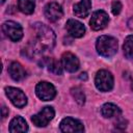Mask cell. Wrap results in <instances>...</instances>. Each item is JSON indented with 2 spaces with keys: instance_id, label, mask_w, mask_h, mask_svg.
Segmentation results:
<instances>
[{
  "instance_id": "1",
  "label": "cell",
  "mask_w": 133,
  "mask_h": 133,
  "mask_svg": "<svg viewBox=\"0 0 133 133\" xmlns=\"http://www.w3.org/2000/svg\"><path fill=\"white\" fill-rule=\"evenodd\" d=\"M33 28L35 30L36 38L38 42V46L34 44L36 49L39 52L43 51V49L51 50L54 47L55 41H56V36L53 30L43 23H35L33 25Z\"/></svg>"
},
{
  "instance_id": "2",
  "label": "cell",
  "mask_w": 133,
  "mask_h": 133,
  "mask_svg": "<svg viewBox=\"0 0 133 133\" xmlns=\"http://www.w3.org/2000/svg\"><path fill=\"white\" fill-rule=\"evenodd\" d=\"M97 51L103 57H111L117 51V41L108 35H102L97 38L96 43Z\"/></svg>"
},
{
  "instance_id": "3",
  "label": "cell",
  "mask_w": 133,
  "mask_h": 133,
  "mask_svg": "<svg viewBox=\"0 0 133 133\" xmlns=\"http://www.w3.org/2000/svg\"><path fill=\"white\" fill-rule=\"evenodd\" d=\"M96 87L101 91H109L113 87V76L106 70H100L97 72L95 78Z\"/></svg>"
},
{
  "instance_id": "4",
  "label": "cell",
  "mask_w": 133,
  "mask_h": 133,
  "mask_svg": "<svg viewBox=\"0 0 133 133\" xmlns=\"http://www.w3.org/2000/svg\"><path fill=\"white\" fill-rule=\"evenodd\" d=\"M2 30L5 35L12 42H18L23 36V29L21 25L14 21H6L2 24Z\"/></svg>"
},
{
  "instance_id": "5",
  "label": "cell",
  "mask_w": 133,
  "mask_h": 133,
  "mask_svg": "<svg viewBox=\"0 0 133 133\" xmlns=\"http://www.w3.org/2000/svg\"><path fill=\"white\" fill-rule=\"evenodd\" d=\"M55 111L51 106L44 107L37 114H34L31 116V122L36 127H46L50 121L54 117Z\"/></svg>"
},
{
  "instance_id": "6",
  "label": "cell",
  "mask_w": 133,
  "mask_h": 133,
  "mask_svg": "<svg viewBox=\"0 0 133 133\" xmlns=\"http://www.w3.org/2000/svg\"><path fill=\"white\" fill-rule=\"evenodd\" d=\"M35 94L43 101H51L56 96V89L53 86V84L47 81H42L36 84Z\"/></svg>"
},
{
  "instance_id": "7",
  "label": "cell",
  "mask_w": 133,
  "mask_h": 133,
  "mask_svg": "<svg viewBox=\"0 0 133 133\" xmlns=\"http://www.w3.org/2000/svg\"><path fill=\"white\" fill-rule=\"evenodd\" d=\"M5 94L8 97V99L11 101V103L18 108H22L27 104V97L20 88L11 87V86L6 87Z\"/></svg>"
},
{
  "instance_id": "8",
  "label": "cell",
  "mask_w": 133,
  "mask_h": 133,
  "mask_svg": "<svg viewBox=\"0 0 133 133\" xmlns=\"http://www.w3.org/2000/svg\"><path fill=\"white\" fill-rule=\"evenodd\" d=\"M109 22V17L104 10H97L91 15L89 25L94 30H101L106 27Z\"/></svg>"
},
{
  "instance_id": "9",
  "label": "cell",
  "mask_w": 133,
  "mask_h": 133,
  "mask_svg": "<svg viewBox=\"0 0 133 133\" xmlns=\"http://www.w3.org/2000/svg\"><path fill=\"white\" fill-rule=\"evenodd\" d=\"M60 130L62 132H83L84 127L81 122L73 117H65L60 122Z\"/></svg>"
},
{
  "instance_id": "10",
  "label": "cell",
  "mask_w": 133,
  "mask_h": 133,
  "mask_svg": "<svg viewBox=\"0 0 133 133\" xmlns=\"http://www.w3.org/2000/svg\"><path fill=\"white\" fill-rule=\"evenodd\" d=\"M44 12H45V16L47 17V19L50 20L51 22L58 21L63 16L62 8H61V6L57 2H50V3H48L45 6Z\"/></svg>"
},
{
  "instance_id": "11",
  "label": "cell",
  "mask_w": 133,
  "mask_h": 133,
  "mask_svg": "<svg viewBox=\"0 0 133 133\" xmlns=\"http://www.w3.org/2000/svg\"><path fill=\"white\" fill-rule=\"evenodd\" d=\"M62 66L65 71L70 73H75L79 69V60L78 58L71 52H65L61 56Z\"/></svg>"
},
{
  "instance_id": "12",
  "label": "cell",
  "mask_w": 133,
  "mask_h": 133,
  "mask_svg": "<svg viewBox=\"0 0 133 133\" xmlns=\"http://www.w3.org/2000/svg\"><path fill=\"white\" fill-rule=\"evenodd\" d=\"M66 30L69 32V34L73 37L79 38L82 37L85 33V27L83 26L82 23H80L77 20H73L70 19L66 22Z\"/></svg>"
},
{
  "instance_id": "13",
  "label": "cell",
  "mask_w": 133,
  "mask_h": 133,
  "mask_svg": "<svg viewBox=\"0 0 133 133\" xmlns=\"http://www.w3.org/2000/svg\"><path fill=\"white\" fill-rule=\"evenodd\" d=\"M90 8H91V1L90 0H81L79 3L74 5L73 11H74L75 16L83 19L89 15Z\"/></svg>"
},
{
  "instance_id": "14",
  "label": "cell",
  "mask_w": 133,
  "mask_h": 133,
  "mask_svg": "<svg viewBox=\"0 0 133 133\" xmlns=\"http://www.w3.org/2000/svg\"><path fill=\"white\" fill-rule=\"evenodd\" d=\"M8 73L15 81H21L26 77V71L17 61H14L8 66Z\"/></svg>"
},
{
  "instance_id": "15",
  "label": "cell",
  "mask_w": 133,
  "mask_h": 133,
  "mask_svg": "<svg viewBox=\"0 0 133 133\" xmlns=\"http://www.w3.org/2000/svg\"><path fill=\"white\" fill-rule=\"evenodd\" d=\"M9 132L11 133H19V132H26L28 130V126L26 121L22 116H16L10 121L9 124Z\"/></svg>"
},
{
  "instance_id": "16",
  "label": "cell",
  "mask_w": 133,
  "mask_h": 133,
  "mask_svg": "<svg viewBox=\"0 0 133 133\" xmlns=\"http://www.w3.org/2000/svg\"><path fill=\"white\" fill-rule=\"evenodd\" d=\"M101 112H102V115L104 117L110 118V117H113V116H116V115L121 114V109L112 103H106L102 106Z\"/></svg>"
},
{
  "instance_id": "17",
  "label": "cell",
  "mask_w": 133,
  "mask_h": 133,
  "mask_svg": "<svg viewBox=\"0 0 133 133\" xmlns=\"http://www.w3.org/2000/svg\"><path fill=\"white\" fill-rule=\"evenodd\" d=\"M35 6V0H19L18 8L20 11L26 15H30L33 12Z\"/></svg>"
},
{
  "instance_id": "18",
  "label": "cell",
  "mask_w": 133,
  "mask_h": 133,
  "mask_svg": "<svg viewBox=\"0 0 133 133\" xmlns=\"http://www.w3.org/2000/svg\"><path fill=\"white\" fill-rule=\"evenodd\" d=\"M124 54L128 59H133V35H128L123 45Z\"/></svg>"
},
{
  "instance_id": "19",
  "label": "cell",
  "mask_w": 133,
  "mask_h": 133,
  "mask_svg": "<svg viewBox=\"0 0 133 133\" xmlns=\"http://www.w3.org/2000/svg\"><path fill=\"white\" fill-rule=\"evenodd\" d=\"M47 65H48V70L51 73H53L55 75H61L62 66H61V63L58 60H56V59H49Z\"/></svg>"
},
{
  "instance_id": "20",
  "label": "cell",
  "mask_w": 133,
  "mask_h": 133,
  "mask_svg": "<svg viewBox=\"0 0 133 133\" xmlns=\"http://www.w3.org/2000/svg\"><path fill=\"white\" fill-rule=\"evenodd\" d=\"M71 94L73 96V98L75 99V101L79 104V105H83L85 102V96L84 92L82 91V89L80 87H73L71 89Z\"/></svg>"
},
{
  "instance_id": "21",
  "label": "cell",
  "mask_w": 133,
  "mask_h": 133,
  "mask_svg": "<svg viewBox=\"0 0 133 133\" xmlns=\"http://www.w3.org/2000/svg\"><path fill=\"white\" fill-rule=\"evenodd\" d=\"M122 8H123V6H122V3L119 1H113L112 5H111V10H112L113 15H115V16L118 15L121 12Z\"/></svg>"
},
{
  "instance_id": "22",
  "label": "cell",
  "mask_w": 133,
  "mask_h": 133,
  "mask_svg": "<svg viewBox=\"0 0 133 133\" xmlns=\"http://www.w3.org/2000/svg\"><path fill=\"white\" fill-rule=\"evenodd\" d=\"M7 115H8V109L5 106H3L2 107V118H5Z\"/></svg>"
},
{
  "instance_id": "23",
  "label": "cell",
  "mask_w": 133,
  "mask_h": 133,
  "mask_svg": "<svg viewBox=\"0 0 133 133\" xmlns=\"http://www.w3.org/2000/svg\"><path fill=\"white\" fill-rule=\"evenodd\" d=\"M79 78H80V79H84V80H86V79H87V74H86V73H82V74H80Z\"/></svg>"
},
{
  "instance_id": "24",
  "label": "cell",
  "mask_w": 133,
  "mask_h": 133,
  "mask_svg": "<svg viewBox=\"0 0 133 133\" xmlns=\"http://www.w3.org/2000/svg\"><path fill=\"white\" fill-rule=\"evenodd\" d=\"M4 2H5V0H1V3H2V4H3Z\"/></svg>"
},
{
  "instance_id": "25",
  "label": "cell",
  "mask_w": 133,
  "mask_h": 133,
  "mask_svg": "<svg viewBox=\"0 0 133 133\" xmlns=\"http://www.w3.org/2000/svg\"><path fill=\"white\" fill-rule=\"evenodd\" d=\"M131 88L133 89V81H132V84H131Z\"/></svg>"
}]
</instances>
